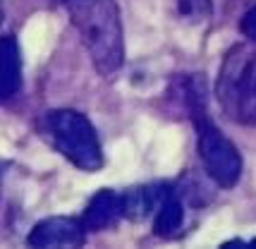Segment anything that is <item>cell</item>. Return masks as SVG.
<instances>
[{"label":"cell","mask_w":256,"mask_h":249,"mask_svg":"<svg viewBox=\"0 0 256 249\" xmlns=\"http://www.w3.org/2000/svg\"><path fill=\"white\" fill-rule=\"evenodd\" d=\"M70 12L100 77H112L124 62L122 20L118 0H50Z\"/></svg>","instance_id":"obj_1"},{"label":"cell","mask_w":256,"mask_h":249,"mask_svg":"<svg viewBox=\"0 0 256 249\" xmlns=\"http://www.w3.org/2000/svg\"><path fill=\"white\" fill-rule=\"evenodd\" d=\"M216 98L223 113L237 124L256 127V44H237L225 53Z\"/></svg>","instance_id":"obj_2"},{"label":"cell","mask_w":256,"mask_h":249,"mask_svg":"<svg viewBox=\"0 0 256 249\" xmlns=\"http://www.w3.org/2000/svg\"><path fill=\"white\" fill-rule=\"evenodd\" d=\"M41 134L74 168L84 172H96L103 168L100 139L96 134V127L84 113L72 108L46 110L41 118Z\"/></svg>","instance_id":"obj_3"},{"label":"cell","mask_w":256,"mask_h":249,"mask_svg":"<svg viewBox=\"0 0 256 249\" xmlns=\"http://www.w3.org/2000/svg\"><path fill=\"white\" fill-rule=\"evenodd\" d=\"M194 127H196L199 158L206 168V175L223 190L234 187L242 178V156L237 146L208 120V115L196 118Z\"/></svg>","instance_id":"obj_4"},{"label":"cell","mask_w":256,"mask_h":249,"mask_svg":"<svg viewBox=\"0 0 256 249\" xmlns=\"http://www.w3.org/2000/svg\"><path fill=\"white\" fill-rule=\"evenodd\" d=\"M26 242L32 247H82L86 242V226L74 216H50L36 223Z\"/></svg>","instance_id":"obj_5"},{"label":"cell","mask_w":256,"mask_h":249,"mask_svg":"<svg viewBox=\"0 0 256 249\" xmlns=\"http://www.w3.org/2000/svg\"><path fill=\"white\" fill-rule=\"evenodd\" d=\"M206 80L201 74H178L170 82V86L166 91V101L170 106L172 115L178 118H190L192 122L196 118L206 115Z\"/></svg>","instance_id":"obj_6"},{"label":"cell","mask_w":256,"mask_h":249,"mask_svg":"<svg viewBox=\"0 0 256 249\" xmlns=\"http://www.w3.org/2000/svg\"><path fill=\"white\" fill-rule=\"evenodd\" d=\"M124 218V206H122V194L112 192V190H100L91 196V202L84 208V226L91 232H98V230H106L110 228L115 220Z\"/></svg>","instance_id":"obj_7"},{"label":"cell","mask_w":256,"mask_h":249,"mask_svg":"<svg viewBox=\"0 0 256 249\" xmlns=\"http://www.w3.org/2000/svg\"><path fill=\"white\" fill-rule=\"evenodd\" d=\"M22 86V56L20 46L12 34L2 36V48H0V96L2 101L12 98Z\"/></svg>","instance_id":"obj_8"},{"label":"cell","mask_w":256,"mask_h":249,"mask_svg":"<svg viewBox=\"0 0 256 249\" xmlns=\"http://www.w3.org/2000/svg\"><path fill=\"white\" fill-rule=\"evenodd\" d=\"M168 184H142L122 192V206L127 220H144L146 216L156 214L158 204L163 202Z\"/></svg>","instance_id":"obj_9"},{"label":"cell","mask_w":256,"mask_h":249,"mask_svg":"<svg viewBox=\"0 0 256 249\" xmlns=\"http://www.w3.org/2000/svg\"><path fill=\"white\" fill-rule=\"evenodd\" d=\"M184 226V204H182V196H180L172 187H168L163 202L156 208V218H154V232L158 238L170 240L180 235V230Z\"/></svg>","instance_id":"obj_10"},{"label":"cell","mask_w":256,"mask_h":249,"mask_svg":"<svg viewBox=\"0 0 256 249\" xmlns=\"http://www.w3.org/2000/svg\"><path fill=\"white\" fill-rule=\"evenodd\" d=\"M178 12L192 24L206 22L213 12V0H178Z\"/></svg>","instance_id":"obj_11"},{"label":"cell","mask_w":256,"mask_h":249,"mask_svg":"<svg viewBox=\"0 0 256 249\" xmlns=\"http://www.w3.org/2000/svg\"><path fill=\"white\" fill-rule=\"evenodd\" d=\"M240 29H242V34H244L249 41L256 44V5L252 10L244 12V17H242V22H240Z\"/></svg>","instance_id":"obj_12"},{"label":"cell","mask_w":256,"mask_h":249,"mask_svg":"<svg viewBox=\"0 0 256 249\" xmlns=\"http://www.w3.org/2000/svg\"><path fill=\"white\" fill-rule=\"evenodd\" d=\"M246 247H256V238L252 240V242H246Z\"/></svg>","instance_id":"obj_13"}]
</instances>
